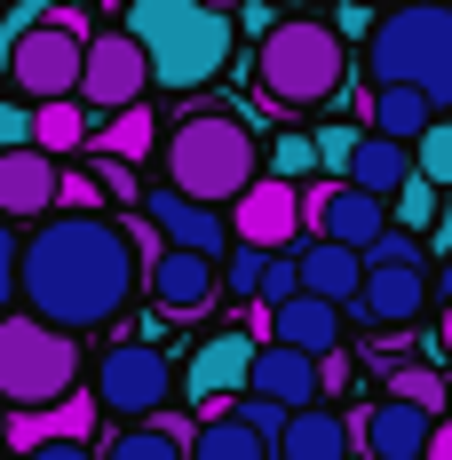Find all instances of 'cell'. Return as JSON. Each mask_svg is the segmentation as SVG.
I'll return each mask as SVG.
<instances>
[{
  "mask_svg": "<svg viewBox=\"0 0 452 460\" xmlns=\"http://www.w3.org/2000/svg\"><path fill=\"white\" fill-rule=\"evenodd\" d=\"M143 286V262L128 246V223L111 215H48L24 238V262H16V294L24 310L56 333H95L111 325Z\"/></svg>",
  "mask_w": 452,
  "mask_h": 460,
  "instance_id": "cell-1",
  "label": "cell"
},
{
  "mask_svg": "<svg viewBox=\"0 0 452 460\" xmlns=\"http://www.w3.org/2000/svg\"><path fill=\"white\" fill-rule=\"evenodd\" d=\"M159 183L199 199V207H238L246 190L262 183V143L254 128L223 111V103H191L175 128H167V151H159Z\"/></svg>",
  "mask_w": 452,
  "mask_h": 460,
  "instance_id": "cell-2",
  "label": "cell"
},
{
  "mask_svg": "<svg viewBox=\"0 0 452 460\" xmlns=\"http://www.w3.org/2000/svg\"><path fill=\"white\" fill-rule=\"evenodd\" d=\"M120 32L143 48L151 80L175 88V95L207 88L230 64V16L199 8V0H128V24H120Z\"/></svg>",
  "mask_w": 452,
  "mask_h": 460,
  "instance_id": "cell-3",
  "label": "cell"
},
{
  "mask_svg": "<svg viewBox=\"0 0 452 460\" xmlns=\"http://www.w3.org/2000/svg\"><path fill=\"white\" fill-rule=\"evenodd\" d=\"M365 64H373V88H421L445 111L452 103V8H437V0L389 8V16L373 24Z\"/></svg>",
  "mask_w": 452,
  "mask_h": 460,
  "instance_id": "cell-4",
  "label": "cell"
},
{
  "mask_svg": "<svg viewBox=\"0 0 452 460\" xmlns=\"http://www.w3.org/2000/svg\"><path fill=\"white\" fill-rule=\"evenodd\" d=\"M254 80H262V95L286 103V111H302V103H333L341 80H350V48H341L333 24H317V16H278L270 32H262Z\"/></svg>",
  "mask_w": 452,
  "mask_h": 460,
  "instance_id": "cell-5",
  "label": "cell"
},
{
  "mask_svg": "<svg viewBox=\"0 0 452 460\" xmlns=\"http://www.w3.org/2000/svg\"><path fill=\"white\" fill-rule=\"evenodd\" d=\"M72 389H80V333H56L32 310H8L0 318V405L40 413V405H64Z\"/></svg>",
  "mask_w": 452,
  "mask_h": 460,
  "instance_id": "cell-6",
  "label": "cell"
},
{
  "mask_svg": "<svg viewBox=\"0 0 452 460\" xmlns=\"http://www.w3.org/2000/svg\"><path fill=\"white\" fill-rule=\"evenodd\" d=\"M88 24H80V8H56L48 24H32V32H16L8 40V88L24 95L32 111L40 103H72L80 95V72H88Z\"/></svg>",
  "mask_w": 452,
  "mask_h": 460,
  "instance_id": "cell-7",
  "label": "cell"
},
{
  "mask_svg": "<svg viewBox=\"0 0 452 460\" xmlns=\"http://www.w3.org/2000/svg\"><path fill=\"white\" fill-rule=\"evenodd\" d=\"M167 397H175V366L159 341H111L95 358V405L103 413L143 420V413H167Z\"/></svg>",
  "mask_w": 452,
  "mask_h": 460,
  "instance_id": "cell-8",
  "label": "cell"
},
{
  "mask_svg": "<svg viewBox=\"0 0 452 460\" xmlns=\"http://www.w3.org/2000/svg\"><path fill=\"white\" fill-rule=\"evenodd\" d=\"M254 333L246 325H223V333H207L199 349H191V366H182V389H191V405H199V420H223L238 413V397L254 389Z\"/></svg>",
  "mask_w": 452,
  "mask_h": 460,
  "instance_id": "cell-9",
  "label": "cell"
},
{
  "mask_svg": "<svg viewBox=\"0 0 452 460\" xmlns=\"http://www.w3.org/2000/svg\"><path fill=\"white\" fill-rule=\"evenodd\" d=\"M143 88H151V64L128 32H95L88 40V72H80V111H136Z\"/></svg>",
  "mask_w": 452,
  "mask_h": 460,
  "instance_id": "cell-10",
  "label": "cell"
},
{
  "mask_svg": "<svg viewBox=\"0 0 452 460\" xmlns=\"http://www.w3.org/2000/svg\"><path fill=\"white\" fill-rule=\"evenodd\" d=\"M302 230H317L325 246L365 254V246L389 230V207H381V199H365L358 183H310V190H302Z\"/></svg>",
  "mask_w": 452,
  "mask_h": 460,
  "instance_id": "cell-11",
  "label": "cell"
},
{
  "mask_svg": "<svg viewBox=\"0 0 452 460\" xmlns=\"http://www.w3.org/2000/svg\"><path fill=\"white\" fill-rule=\"evenodd\" d=\"M143 215L159 223V238L175 246V254H207V262H230V223H223V207H199V199H182V190L167 183H151L143 190Z\"/></svg>",
  "mask_w": 452,
  "mask_h": 460,
  "instance_id": "cell-12",
  "label": "cell"
},
{
  "mask_svg": "<svg viewBox=\"0 0 452 460\" xmlns=\"http://www.w3.org/2000/svg\"><path fill=\"white\" fill-rule=\"evenodd\" d=\"M294 230H302V190L278 183V175H262V183H254L238 207H230V238H238V246L286 254V246H294Z\"/></svg>",
  "mask_w": 452,
  "mask_h": 460,
  "instance_id": "cell-13",
  "label": "cell"
},
{
  "mask_svg": "<svg viewBox=\"0 0 452 460\" xmlns=\"http://www.w3.org/2000/svg\"><path fill=\"white\" fill-rule=\"evenodd\" d=\"M56 183H64V167L40 143L0 151V223H48L56 215Z\"/></svg>",
  "mask_w": 452,
  "mask_h": 460,
  "instance_id": "cell-14",
  "label": "cell"
},
{
  "mask_svg": "<svg viewBox=\"0 0 452 460\" xmlns=\"http://www.w3.org/2000/svg\"><path fill=\"white\" fill-rule=\"evenodd\" d=\"M350 437L365 445V460H421L429 437H437V420L421 413V405H405V397H381V405H365L350 420Z\"/></svg>",
  "mask_w": 452,
  "mask_h": 460,
  "instance_id": "cell-15",
  "label": "cell"
},
{
  "mask_svg": "<svg viewBox=\"0 0 452 460\" xmlns=\"http://www.w3.org/2000/svg\"><path fill=\"white\" fill-rule=\"evenodd\" d=\"M215 270L223 262H207V254H159L143 286H151V310H167V318H207V302H215Z\"/></svg>",
  "mask_w": 452,
  "mask_h": 460,
  "instance_id": "cell-16",
  "label": "cell"
},
{
  "mask_svg": "<svg viewBox=\"0 0 452 460\" xmlns=\"http://www.w3.org/2000/svg\"><path fill=\"white\" fill-rule=\"evenodd\" d=\"M88 437H95V389H72L64 405H40V413H8V445H16V453L88 445Z\"/></svg>",
  "mask_w": 452,
  "mask_h": 460,
  "instance_id": "cell-17",
  "label": "cell"
},
{
  "mask_svg": "<svg viewBox=\"0 0 452 460\" xmlns=\"http://www.w3.org/2000/svg\"><path fill=\"white\" fill-rule=\"evenodd\" d=\"M246 397H270V405H286V413H310L317 405V358L286 349V341H262V349H254V389H246Z\"/></svg>",
  "mask_w": 452,
  "mask_h": 460,
  "instance_id": "cell-18",
  "label": "cell"
},
{
  "mask_svg": "<svg viewBox=\"0 0 452 460\" xmlns=\"http://www.w3.org/2000/svg\"><path fill=\"white\" fill-rule=\"evenodd\" d=\"M421 310H429V270L405 262V270H365V294H358L350 318H365V325H412Z\"/></svg>",
  "mask_w": 452,
  "mask_h": 460,
  "instance_id": "cell-19",
  "label": "cell"
},
{
  "mask_svg": "<svg viewBox=\"0 0 452 460\" xmlns=\"http://www.w3.org/2000/svg\"><path fill=\"white\" fill-rule=\"evenodd\" d=\"M302 294H317V302H333V310H358L365 294V254H350V246H325V238H310L302 254Z\"/></svg>",
  "mask_w": 452,
  "mask_h": 460,
  "instance_id": "cell-20",
  "label": "cell"
},
{
  "mask_svg": "<svg viewBox=\"0 0 452 460\" xmlns=\"http://www.w3.org/2000/svg\"><path fill=\"white\" fill-rule=\"evenodd\" d=\"M270 341L302 349V358H333L341 349V310L317 302V294H294L286 310H270Z\"/></svg>",
  "mask_w": 452,
  "mask_h": 460,
  "instance_id": "cell-21",
  "label": "cell"
},
{
  "mask_svg": "<svg viewBox=\"0 0 452 460\" xmlns=\"http://www.w3.org/2000/svg\"><path fill=\"white\" fill-rule=\"evenodd\" d=\"M437 119H445V111H437L421 88H373V103H365V128H373V136H389V143H405V151L429 136Z\"/></svg>",
  "mask_w": 452,
  "mask_h": 460,
  "instance_id": "cell-22",
  "label": "cell"
},
{
  "mask_svg": "<svg viewBox=\"0 0 452 460\" xmlns=\"http://www.w3.org/2000/svg\"><path fill=\"white\" fill-rule=\"evenodd\" d=\"M358 453V437H350V420L310 405V413L286 420V437H278V460H350Z\"/></svg>",
  "mask_w": 452,
  "mask_h": 460,
  "instance_id": "cell-23",
  "label": "cell"
},
{
  "mask_svg": "<svg viewBox=\"0 0 452 460\" xmlns=\"http://www.w3.org/2000/svg\"><path fill=\"white\" fill-rule=\"evenodd\" d=\"M350 183H358L365 199H381V207H389V199L412 183V151H405V143H389V136H365L358 159H350Z\"/></svg>",
  "mask_w": 452,
  "mask_h": 460,
  "instance_id": "cell-24",
  "label": "cell"
},
{
  "mask_svg": "<svg viewBox=\"0 0 452 460\" xmlns=\"http://www.w3.org/2000/svg\"><path fill=\"white\" fill-rule=\"evenodd\" d=\"M191 437H199V420L159 413L151 429H128V437H111V453H103V460H191Z\"/></svg>",
  "mask_w": 452,
  "mask_h": 460,
  "instance_id": "cell-25",
  "label": "cell"
},
{
  "mask_svg": "<svg viewBox=\"0 0 452 460\" xmlns=\"http://www.w3.org/2000/svg\"><path fill=\"white\" fill-rule=\"evenodd\" d=\"M151 143H159V111H151V103H136V111H120V119H103V128H95V151H103V159H120V167L151 159Z\"/></svg>",
  "mask_w": 452,
  "mask_h": 460,
  "instance_id": "cell-26",
  "label": "cell"
},
{
  "mask_svg": "<svg viewBox=\"0 0 452 460\" xmlns=\"http://www.w3.org/2000/svg\"><path fill=\"white\" fill-rule=\"evenodd\" d=\"M191 460H270V437H254L238 413H223V420H199Z\"/></svg>",
  "mask_w": 452,
  "mask_h": 460,
  "instance_id": "cell-27",
  "label": "cell"
},
{
  "mask_svg": "<svg viewBox=\"0 0 452 460\" xmlns=\"http://www.w3.org/2000/svg\"><path fill=\"white\" fill-rule=\"evenodd\" d=\"M32 143H40L48 159L80 151V143H88V111H80V95H72V103H40V111H32Z\"/></svg>",
  "mask_w": 452,
  "mask_h": 460,
  "instance_id": "cell-28",
  "label": "cell"
},
{
  "mask_svg": "<svg viewBox=\"0 0 452 460\" xmlns=\"http://www.w3.org/2000/svg\"><path fill=\"white\" fill-rule=\"evenodd\" d=\"M389 397L421 405L429 420H445V413H452V381H445V373H429V366H397V373H389Z\"/></svg>",
  "mask_w": 452,
  "mask_h": 460,
  "instance_id": "cell-29",
  "label": "cell"
},
{
  "mask_svg": "<svg viewBox=\"0 0 452 460\" xmlns=\"http://www.w3.org/2000/svg\"><path fill=\"white\" fill-rule=\"evenodd\" d=\"M412 175H421V183H437V190H452V111L412 143Z\"/></svg>",
  "mask_w": 452,
  "mask_h": 460,
  "instance_id": "cell-30",
  "label": "cell"
},
{
  "mask_svg": "<svg viewBox=\"0 0 452 460\" xmlns=\"http://www.w3.org/2000/svg\"><path fill=\"white\" fill-rule=\"evenodd\" d=\"M389 207H397V223H389V230H412V238H421V230L437 223V183H421V175H412V183L397 190Z\"/></svg>",
  "mask_w": 452,
  "mask_h": 460,
  "instance_id": "cell-31",
  "label": "cell"
},
{
  "mask_svg": "<svg viewBox=\"0 0 452 460\" xmlns=\"http://www.w3.org/2000/svg\"><path fill=\"white\" fill-rule=\"evenodd\" d=\"M262 270H270V254H262V246H230L223 286H230V294H254V302H262Z\"/></svg>",
  "mask_w": 452,
  "mask_h": 460,
  "instance_id": "cell-32",
  "label": "cell"
},
{
  "mask_svg": "<svg viewBox=\"0 0 452 460\" xmlns=\"http://www.w3.org/2000/svg\"><path fill=\"white\" fill-rule=\"evenodd\" d=\"M317 167H325V175H333V183H350V159H358V143L365 136H350V128H317Z\"/></svg>",
  "mask_w": 452,
  "mask_h": 460,
  "instance_id": "cell-33",
  "label": "cell"
},
{
  "mask_svg": "<svg viewBox=\"0 0 452 460\" xmlns=\"http://www.w3.org/2000/svg\"><path fill=\"white\" fill-rule=\"evenodd\" d=\"M270 175H278V183H302V175H317V143H310V136H278Z\"/></svg>",
  "mask_w": 452,
  "mask_h": 460,
  "instance_id": "cell-34",
  "label": "cell"
},
{
  "mask_svg": "<svg viewBox=\"0 0 452 460\" xmlns=\"http://www.w3.org/2000/svg\"><path fill=\"white\" fill-rule=\"evenodd\" d=\"M405 262H421V238H412V230H381V238L365 246V270H405Z\"/></svg>",
  "mask_w": 452,
  "mask_h": 460,
  "instance_id": "cell-35",
  "label": "cell"
},
{
  "mask_svg": "<svg viewBox=\"0 0 452 460\" xmlns=\"http://www.w3.org/2000/svg\"><path fill=\"white\" fill-rule=\"evenodd\" d=\"M302 294V262L294 254H270V270H262V310H286Z\"/></svg>",
  "mask_w": 452,
  "mask_h": 460,
  "instance_id": "cell-36",
  "label": "cell"
},
{
  "mask_svg": "<svg viewBox=\"0 0 452 460\" xmlns=\"http://www.w3.org/2000/svg\"><path fill=\"white\" fill-rule=\"evenodd\" d=\"M238 420H246L254 437H270V445H278V437H286V420H294V413H286V405H270V397H238Z\"/></svg>",
  "mask_w": 452,
  "mask_h": 460,
  "instance_id": "cell-37",
  "label": "cell"
},
{
  "mask_svg": "<svg viewBox=\"0 0 452 460\" xmlns=\"http://www.w3.org/2000/svg\"><path fill=\"white\" fill-rule=\"evenodd\" d=\"M56 215H103V207H95V175H72V167H64V183H56Z\"/></svg>",
  "mask_w": 452,
  "mask_h": 460,
  "instance_id": "cell-38",
  "label": "cell"
},
{
  "mask_svg": "<svg viewBox=\"0 0 452 460\" xmlns=\"http://www.w3.org/2000/svg\"><path fill=\"white\" fill-rule=\"evenodd\" d=\"M16 262H24V246H16V230L0 223V318H8V302H16Z\"/></svg>",
  "mask_w": 452,
  "mask_h": 460,
  "instance_id": "cell-39",
  "label": "cell"
},
{
  "mask_svg": "<svg viewBox=\"0 0 452 460\" xmlns=\"http://www.w3.org/2000/svg\"><path fill=\"white\" fill-rule=\"evenodd\" d=\"M32 143V103H0V151H24Z\"/></svg>",
  "mask_w": 452,
  "mask_h": 460,
  "instance_id": "cell-40",
  "label": "cell"
},
{
  "mask_svg": "<svg viewBox=\"0 0 452 460\" xmlns=\"http://www.w3.org/2000/svg\"><path fill=\"white\" fill-rule=\"evenodd\" d=\"M317 389H350V358H341V349L317 358Z\"/></svg>",
  "mask_w": 452,
  "mask_h": 460,
  "instance_id": "cell-41",
  "label": "cell"
},
{
  "mask_svg": "<svg viewBox=\"0 0 452 460\" xmlns=\"http://www.w3.org/2000/svg\"><path fill=\"white\" fill-rule=\"evenodd\" d=\"M103 190H120V199H136V175H128L120 159H103Z\"/></svg>",
  "mask_w": 452,
  "mask_h": 460,
  "instance_id": "cell-42",
  "label": "cell"
},
{
  "mask_svg": "<svg viewBox=\"0 0 452 460\" xmlns=\"http://www.w3.org/2000/svg\"><path fill=\"white\" fill-rule=\"evenodd\" d=\"M421 460H452V413L437 420V437H429V453H421Z\"/></svg>",
  "mask_w": 452,
  "mask_h": 460,
  "instance_id": "cell-43",
  "label": "cell"
},
{
  "mask_svg": "<svg viewBox=\"0 0 452 460\" xmlns=\"http://www.w3.org/2000/svg\"><path fill=\"white\" fill-rule=\"evenodd\" d=\"M24 460H95L88 445H40V453H24Z\"/></svg>",
  "mask_w": 452,
  "mask_h": 460,
  "instance_id": "cell-44",
  "label": "cell"
},
{
  "mask_svg": "<svg viewBox=\"0 0 452 460\" xmlns=\"http://www.w3.org/2000/svg\"><path fill=\"white\" fill-rule=\"evenodd\" d=\"M437 349L452 358V294H445V310H437Z\"/></svg>",
  "mask_w": 452,
  "mask_h": 460,
  "instance_id": "cell-45",
  "label": "cell"
},
{
  "mask_svg": "<svg viewBox=\"0 0 452 460\" xmlns=\"http://www.w3.org/2000/svg\"><path fill=\"white\" fill-rule=\"evenodd\" d=\"M199 8H215V16H238V8H254V0H199Z\"/></svg>",
  "mask_w": 452,
  "mask_h": 460,
  "instance_id": "cell-46",
  "label": "cell"
},
{
  "mask_svg": "<svg viewBox=\"0 0 452 460\" xmlns=\"http://www.w3.org/2000/svg\"><path fill=\"white\" fill-rule=\"evenodd\" d=\"M437 286H445V294H452V262H445V278H437Z\"/></svg>",
  "mask_w": 452,
  "mask_h": 460,
  "instance_id": "cell-47",
  "label": "cell"
},
{
  "mask_svg": "<svg viewBox=\"0 0 452 460\" xmlns=\"http://www.w3.org/2000/svg\"><path fill=\"white\" fill-rule=\"evenodd\" d=\"M437 8H452V0H437Z\"/></svg>",
  "mask_w": 452,
  "mask_h": 460,
  "instance_id": "cell-48",
  "label": "cell"
},
{
  "mask_svg": "<svg viewBox=\"0 0 452 460\" xmlns=\"http://www.w3.org/2000/svg\"><path fill=\"white\" fill-rule=\"evenodd\" d=\"M350 460H358V453H350Z\"/></svg>",
  "mask_w": 452,
  "mask_h": 460,
  "instance_id": "cell-49",
  "label": "cell"
}]
</instances>
